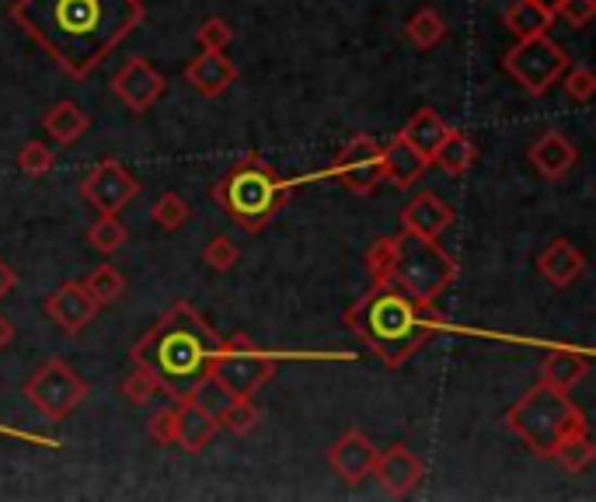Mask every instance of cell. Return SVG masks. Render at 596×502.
Wrapping results in <instances>:
<instances>
[{
    "mask_svg": "<svg viewBox=\"0 0 596 502\" xmlns=\"http://www.w3.org/2000/svg\"><path fill=\"white\" fill-rule=\"evenodd\" d=\"M238 259H241V251H238L234 241L227 238V234H217V238L203 248V262L217 273H230L238 265Z\"/></svg>",
    "mask_w": 596,
    "mask_h": 502,
    "instance_id": "36",
    "label": "cell"
},
{
    "mask_svg": "<svg viewBox=\"0 0 596 502\" xmlns=\"http://www.w3.org/2000/svg\"><path fill=\"white\" fill-rule=\"evenodd\" d=\"M551 461H558L569 475H583L586 467L596 461V443L589 440V432H579V437L566 440V443L555 450Z\"/></svg>",
    "mask_w": 596,
    "mask_h": 502,
    "instance_id": "32",
    "label": "cell"
},
{
    "mask_svg": "<svg viewBox=\"0 0 596 502\" xmlns=\"http://www.w3.org/2000/svg\"><path fill=\"white\" fill-rule=\"evenodd\" d=\"M53 164H56L53 150H49L46 143H39V140H28V143L18 150V172L28 175V178H42V175H49V172H53Z\"/></svg>",
    "mask_w": 596,
    "mask_h": 502,
    "instance_id": "33",
    "label": "cell"
},
{
    "mask_svg": "<svg viewBox=\"0 0 596 502\" xmlns=\"http://www.w3.org/2000/svg\"><path fill=\"white\" fill-rule=\"evenodd\" d=\"M189 216H192V210H189L186 196H181V192H161V196H157V203H154V210H151V221H154L161 230H168V234H175V230L186 227V224H189Z\"/></svg>",
    "mask_w": 596,
    "mask_h": 502,
    "instance_id": "31",
    "label": "cell"
},
{
    "mask_svg": "<svg viewBox=\"0 0 596 502\" xmlns=\"http://www.w3.org/2000/svg\"><path fill=\"white\" fill-rule=\"evenodd\" d=\"M220 432L217 415H210L206 409L192 405V401H178V423H175V443L186 454H203L206 443Z\"/></svg>",
    "mask_w": 596,
    "mask_h": 502,
    "instance_id": "19",
    "label": "cell"
},
{
    "mask_svg": "<svg viewBox=\"0 0 596 502\" xmlns=\"http://www.w3.org/2000/svg\"><path fill=\"white\" fill-rule=\"evenodd\" d=\"M405 36H408V42L416 46V49H433V46H440L443 36H446L443 14H440L436 8H422V11H416V14L408 18V25H405Z\"/></svg>",
    "mask_w": 596,
    "mask_h": 502,
    "instance_id": "27",
    "label": "cell"
},
{
    "mask_svg": "<svg viewBox=\"0 0 596 502\" xmlns=\"http://www.w3.org/2000/svg\"><path fill=\"white\" fill-rule=\"evenodd\" d=\"M11 22L66 77L85 80L147 22L143 0H14Z\"/></svg>",
    "mask_w": 596,
    "mask_h": 502,
    "instance_id": "1",
    "label": "cell"
},
{
    "mask_svg": "<svg viewBox=\"0 0 596 502\" xmlns=\"http://www.w3.org/2000/svg\"><path fill=\"white\" fill-rule=\"evenodd\" d=\"M186 80L203 98H220V95H227L238 84V63L230 60L224 49H220V53H210V49H203V53H199L195 60H189Z\"/></svg>",
    "mask_w": 596,
    "mask_h": 502,
    "instance_id": "17",
    "label": "cell"
},
{
    "mask_svg": "<svg viewBox=\"0 0 596 502\" xmlns=\"http://www.w3.org/2000/svg\"><path fill=\"white\" fill-rule=\"evenodd\" d=\"M279 363H283L279 353H265L248 331H234L230 339H224L210 374L220 380V388L230 398H252L276 377Z\"/></svg>",
    "mask_w": 596,
    "mask_h": 502,
    "instance_id": "7",
    "label": "cell"
},
{
    "mask_svg": "<svg viewBox=\"0 0 596 502\" xmlns=\"http://www.w3.org/2000/svg\"><path fill=\"white\" fill-rule=\"evenodd\" d=\"M373 461H377V447L370 443L367 432L350 429L335 440V447L328 450V464L345 485H359L363 478L373 475Z\"/></svg>",
    "mask_w": 596,
    "mask_h": 502,
    "instance_id": "14",
    "label": "cell"
},
{
    "mask_svg": "<svg viewBox=\"0 0 596 502\" xmlns=\"http://www.w3.org/2000/svg\"><path fill=\"white\" fill-rule=\"evenodd\" d=\"M220 346L224 335L189 300H178L161 314V322L151 331L140 335L129 360L132 366H147L157 377L161 394L181 401L199 380L210 377Z\"/></svg>",
    "mask_w": 596,
    "mask_h": 502,
    "instance_id": "2",
    "label": "cell"
},
{
    "mask_svg": "<svg viewBox=\"0 0 596 502\" xmlns=\"http://www.w3.org/2000/svg\"><path fill=\"white\" fill-rule=\"evenodd\" d=\"M474 158H478V147H474V140L464 129H446V137L433 150V164L440 167V172L454 175V178L468 175Z\"/></svg>",
    "mask_w": 596,
    "mask_h": 502,
    "instance_id": "24",
    "label": "cell"
},
{
    "mask_svg": "<svg viewBox=\"0 0 596 502\" xmlns=\"http://www.w3.org/2000/svg\"><path fill=\"white\" fill-rule=\"evenodd\" d=\"M391 244V283H397L408 297L422 300V304H436L460 273L457 259L436 238H426V234L405 227L394 234Z\"/></svg>",
    "mask_w": 596,
    "mask_h": 502,
    "instance_id": "6",
    "label": "cell"
},
{
    "mask_svg": "<svg viewBox=\"0 0 596 502\" xmlns=\"http://www.w3.org/2000/svg\"><path fill=\"white\" fill-rule=\"evenodd\" d=\"M503 71L517 80L527 95L541 98L548 88H555L561 74L569 71V57L555 39L530 36V39H517V46L503 57Z\"/></svg>",
    "mask_w": 596,
    "mask_h": 502,
    "instance_id": "9",
    "label": "cell"
},
{
    "mask_svg": "<svg viewBox=\"0 0 596 502\" xmlns=\"http://www.w3.org/2000/svg\"><path fill=\"white\" fill-rule=\"evenodd\" d=\"M391 251H394V244H391V238H377L370 248H367V276H370V283H384V279H391Z\"/></svg>",
    "mask_w": 596,
    "mask_h": 502,
    "instance_id": "40",
    "label": "cell"
},
{
    "mask_svg": "<svg viewBox=\"0 0 596 502\" xmlns=\"http://www.w3.org/2000/svg\"><path fill=\"white\" fill-rule=\"evenodd\" d=\"M217 423H220V429L230 432V437H248V432L262 423V412L255 409L252 398H230L217 412Z\"/></svg>",
    "mask_w": 596,
    "mask_h": 502,
    "instance_id": "29",
    "label": "cell"
},
{
    "mask_svg": "<svg viewBox=\"0 0 596 502\" xmlns=\"http://www.w3.org/2000/svg\"><path fill=\"white\" fill-rule=\"evenodd\" d=\"M175 423H178V401L168 409H157L147 423V432L157 440V443H175Z\"/></svg>",
    "mask_w": 596,
    "mask_h": 502,
    "instance_id": "41",
    "label": "cell"
},
{
    "mask_svg": "<svg viewBox=\"0 0 596 502\" xmlns=\"http://www.w3.org/2000/svg\"><path fill=\"white\" fill-rule=\"evenodd\" d=\"M506 426L512 437H520V443L541 461H551L555 450L579 437V432H589L586 412L575 405L569 391L555 388V384H534L517 405L506 412Z\"/></svg>",
    "mask_w": 596,
    "mask_h": 502,
    "instance_id": "5",
    "label": "cell"
},
{
    "mask_svg": "<svg viewBox=\"0 0 596 502\" xmlns=\"http://www.w3.org/2000/svg\"><path fill=\"white\" fill-rule=\"evenodd\" d=\"M446 126L443 115L436 109H419L416 115L408 120V126L402 129V137L419 150L422 158H429V164H433V150L440 147V140L446 137Z\"/></svg>",
    "mask_w": 596,
    "mask_h": 502,
    "instance_id": "26",
    "label": "cell"
},
{
    "mask_svg": "<svg viewBox=\"0 0 596 502\" xmlns=\"http://www.w3.org/2000/svg\"><path fill=\"white\" fill-rule=\"evenodd\" d=\"M25 401L49 423H63L66 415H74L88 398V384L80 380L66 360H46L36 374L25 380Z\"/></svg>",
    "mask_w": 596,
    "mask_h": 502,
    "instance_id": "8",
    "label": "cell"
},
{
    "mask_svg": "<svg viewBox=\"0 0 596 502\" xmlns=\"http://www.w3.org/2000/svg\"><path fill=\"white\" fill-rule=\"evenodd\" d=\"M429 172V158H422L416 147H411L402 133L384 147V181L397 189H408Z\"/></svg>",
    "mask_w": 596,
    "mask_h": 502,
    "instance_id": "22",
    "label": "cell"
},
{
    "mask_svg": "<svg viewBox=\"0 0 596 502\" xmlns=\"http://www.w3.org/2000/svg\"><path fill=\"white\" fill-rule=\"evenodd\" d=\"M230 39H234V28H230L224 18H206L203 25L195 28L199 49H210V53H220V49H227Z\"/></svg>",
    "mask_w": 596,
    "mask_h": 502,
    "instance_id": "38",
    "label": "cell"
},
{
    "mask_svg": "<svg viewBox=\"0 0 596 502\" xmlns=\"http://www.w3.org/2000/svg\"><path fill=\"white\" fill-rule=\"evenodd\" d=\"M80 287L88 290V297L94 300L98 308H105V304H115V300L123 297L126 279H123L119 269H115V265H98V269H91L85 279H80Z\"/></svg>",
    "mask_w": 596,
    "mask_h": 502,
    "instance_id": "28",
    "label": "cell"
},
{
    "mask_svg": "<svg viewBox=\"0 0 596 502\" xmlns=\"http://www.w3.org/2000/svg\"><path fill=\"white\" fill-rule=\"evenodd\" d=\"M154 394H161L157 377L147 371V366H132V374L123 380V398L129 401V405H147Z\"/></svg>",
    "mask_w": 596,
    "mask_h": 502,
    "instance_id": "34",
    "label": "cell"
},
{
    "mask_svg": "<svg viewBox=\"0 0 596 502\" xmlns=\"http://www.w3.org/2000/svg\"><path fill=\"white\" fill-rule=\"evenodd\" d=\"M373 475L380 481V489L394 499H405L419 489L422 481V461L411 454L405 443H394L388 450H377L373 461Z\"/></svg>",
    "mask_w": 596,
    "mask_h": 502,
    "instance_id": "13",
    "label": "cell"
},
{
    "mask_svg": "<svg viewBox=\"0 0 596 502\" xmlns=\"http://www.w3.org/2000/svg\"><path fill=\"white\" fill-rule=\"evenodd\" d=\"M558 80H561V91H566V98H572V102H589L596 95V74L589 66H572V71H566Z\"/></svg>",
    "mask_w": 596,
    "mask_h": 502,
    "instance_id": "37",
    "label": "cell"
},
{
    "mask_svg": "<svg viewBox=\"0 0 596 502\" xmlns=\"http://www.w3.org/2000/svg\"><path fill=\"white\" fill-rule=\"evenodd\" d=\"M345 325L353 328L356 339L367 346L388 371H397L402 363H408L436 331L446 328V322L433 304H422V300L408 297L391 279L373 283V287L345 311Z\"/></svg>",
    "mask_w": 596,
    "mask_h": 502,
    "instance_id": "3",
    "label": "cell"
},
{
    "mask_svg": "<svg viewBox=\"0 0 596 502\" xmlns=\"http://www.w3.org/2000/svg\"><path fill=\"white\" fill-rule=\"evenodd\" d=\"M328 178H335L339 186L356 196H370L384 181V147L367 137V133H359V137H353L335 154V161L328 167Z\"/></svg>",
    "mask_w": 596,
    "mask_h": 502,
    "instance_id": "10",
    "label": "cell"
},
{
    "mask_svg": "<svg viewBox=\"0 0 596 502\" xmlns=\"http://www.w3.org/2000/svg\"><path fill=\"white\" fill-rule=\"evenodd\" d=\"M293 196V181H287L262 154H244L213 186L217 203L227 221H234L248 234H262Z\"/></svg>",
    "mask_w": 596,
    "mask_h": 502,
    "instance_id": "4",
    "label": "cell"
},
{
    "mask_svg": "<svg viewBox=\"0 0 596 502\" xmlns=\"http://www.w3.org/2000/svg\"><path fill=\"white\" fill-rule=\"evenodd\" d=\"M589 363H593V356L586 353V349L555 346L541 360V380L555 384V388H561V391H569V388H575V384L589 374Z\"/></svg>",
    "mask_w": 596,
    "mask_h": 502,
    "instance_id": "20",
    "label": "cell"
},
{
    "mask_svg": "<svg viewBox=\"0 0 596 502\" xmlns=\"http://www.w3.org/2000/svg\"><path fill=\"white\" fill-rule=\"evenodd\" d=\"M42 308L66 335L85 331L98 314V304L88 297V290L80 287V283H63V287H56L53 293L46 297Z\"/></svg>",
    "mask_w": 596,
    "mask_h": 502,
    "instance_id": "16",
    "label": "cell"
},
{
    "mask_svg": "<svg viewBox=\"0 0 596 502\" xmlns=\"http://www.w3.org/2000/svg\"><path fill=\"white\" fill-rule=\"evenodd\" d=\"M14 287H18V273L11 269V265L0 259V300L4 297H11L14 293Z\"/></svg>",
    "mask_w": 596,
    "mask_h": 502,
    "instance_id": "42",
    "label": "cell"
},
{
    "mask_svg": "<svg viewBox=\"0 0 596 502\" xmlns=\"http://www.w3.org/2000/svg\"><path fill=\"white\" fill-rule=\"evenodd\" d=\"M112 91L129 112L143 115L164 98V91H168V80H164V74L147 57H132L123 71L112 77Z\"/></svg>",
    "mask_w": 596,
    "mask_h": 502,
    "instance_id": "12",
    "label": "cell"
},
{
    "mask_svg": "<svg viewBox=\"0 0 596 502\" xmlns=\"http://www.w3.org/2000/svg\"><path fill=\"white\" fill-rule=\"evenodd\" d=\"M451 224H454V210L446 206L436 192H419L402 213V227L426 234V238H440Z\"/></svg>",
    "mask_w": 596,
    "mask_h": 502,
    "instance_id": "21",
    "label": "cell"
},
{
    "mask_svg": "<svg viewBox=\"0 0 596 502\" xmlns=\"http://www.w3.org/2000/svg\"><path fill=\"white\" fill-rule=\"evenodd\" d=\"M88 244L94 248V251H102V255H112V251H119L126 241H129V230H126V224L119 221L115 213H102L98 221L88 227Z\"/></svg>",
    "mask_w": 596,
    "mask_h": 502,
    "instance_id": "30",
    "label": "cell"
},
{
    "mask_svg": "<svg viewBox=\"0 0 596 502\" xmlns=\"http://www.w3.org/2000/svg\"><path fill=\"white\" fill-rule=\"evenodd\" d=\"M555 18H561L572 28H586L596 18V0H555Z\"/></svg>",
    "mask_w": 596,
    "mask_h": 502,
    "instance_id": "39",
    "label": "cell"
},
{
    "mask_svg": "<svg viewBox=\"0 0 596 502\" xmlns=\"http://www.w3.org/2000/svg\"><path fill=\"white\" fill-rule=\"evenodd\" d=\"M42 126H46V133L53 137L56 143H77L80 137L88 133V126H91V115L80 109V105H74V102H56L53 109L46 112V120H42Z\"/></svg>",
    "mask_w": 596,
    "mask_h": 502,
    "instance_id": "25",
    "label": "cell"
},
{
    "mask_svg": "<svg viewBox=\"0 0 596 502\" xmlns=\"http://www.w3.org/2000/svg\"><path fill=\"white\" fill-rule=\"evenodd\" d=\"M527 161L544 181H561L575 167L579 150L561 129H548L527 147Z\"/></svg>",
    "mask_w": 596,
    "mask_h": 502,
    "instance_id": "15",
    "label": "cell"
},
{
    "mask_svg": "<svg viewBox=\"0 0 596 502\" xmlns=\"http://www.w3.org/2000/svg\"><path fill=\"white\" fill-rule=\"evenodd\" d=\"M14 342V325L8 322L4 314H0V349H8Z\"/></svg>",
    "mask_w": 596,
    "mask_h": 502,
    "instance_id": "43",
    "label": "cell"
},
{
    "mask_svg": "<svg viewBox=\"0 0 596 502\" xmlns=\"http://www.w3.org/2000/svg\"><path fill=\"white\" fill-rule=\"evenodd\" d=\"M537 273L548 279L555 290H566L569 283H575L586 273V255L575 244H569L566 238H558L537 255Z\"/></svg>",
    "mask_w": 596,
    "mask_h": 502,
    "instance_id": "18",
    "label": "cell"
},
{
    "mask_svg": "<svg viewBox=\"0 0 596 502\" xmlns=\"http://www.w3.org/2000/svg\"><path fill=\"white\" fill-rule=\"evenodd\" d=\"M181 401H192V405H199V409H206L210 415H217L224 405H227V401H230V394L220 388V380L217 377H203V380H199L195 384V388L186 394V398H181Z\"/></svg>",
    "mask_w": 596,
    "mask_h": 502,
    "instance_id": "35",
    "label": "cell"
},
{
    "mask_svg": "<svg viewBox=\"0 0 596 502\" xmlns=\"http://www.w3.org/2000/svg\"><path fill=\"white\" fill-rule=\"evenodd\" d=\"M551 22H555V11H551V4H541V0H512L503 14V25L517 39L548 36Z\"/></svg>",
    "mask_w": 596,
    "mask_h": 502,
    "instance_id": "23",
    "label": "cell"
},
{
    "mask_svg": "<svg viewBox=\"0 0 596 502\" xmlns=\"http://www.w3.org/2000/svg\"><path fill=\"white\" fill-rule=\"evenodd\" d=\"M541 4H555V0H541Z\"/></svg>",
    "mask_w": 596,
    "mask_h": 502,
    "instance_id": "44",
    "label": "cell"
},
{
    "mask_svg": "<svg viewBox=\"0 0 596 502\" xmlns=\"http://www.w3.org/2000/svg\"><path fill=\"white\" fill-rule=\"evenodd\" d=\"M137 196H140V181L119 158L98 161L85 175V181H80V199H85L88 206H94L98 213L119 216Z\"/></svg>",
    "mask_w": 596,
    "mask_h": 502,
    "instance_id": "11",
    "label": "cell"
}]
</instances>
